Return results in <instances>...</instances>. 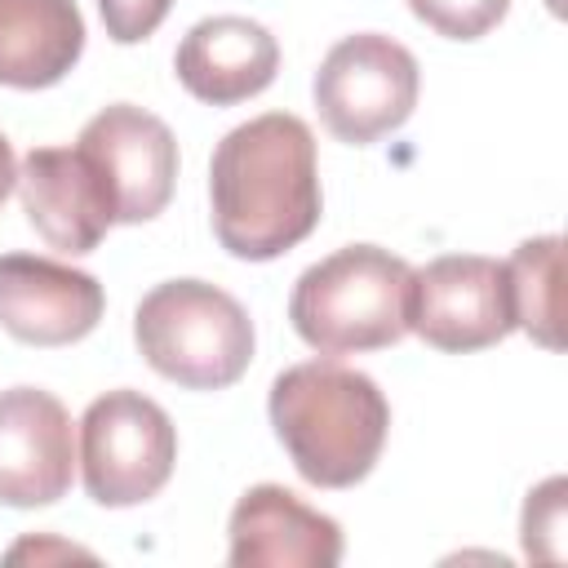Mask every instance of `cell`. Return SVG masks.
Returning <instances> with one entry per match:
<instances>
[{"label": "cell", "mask_w": 568, "mask_h": 568, "mask_svg": "<svg viewBox=\"0 0 568 568\" xmlns=\"http://www.w3.org/2000/svg\"><path fill=\"white\" fill-rule=\"evenodd\" d=\"M559 235H537L515 248L506 262L510 275V302H515V328H524L532 342L546 351L559 346V302H555V280H559Z\"/></svg>", "instance_id": "9a60e30c"}, {"label": "cell", "mask_w": 568, "mask_h": 568, "mask_svg": "<svg viewBox=\"0 0 568 568\" xmlns=\"http://www.w3.org/2000/svg\"><path fill=\"white\" fill-rule=\"evenodd\" d=\"M417 89V58L382 31H355L337 40L315 71L320 120L333 138L351 146H368L395 133L413 115Z\"/></svg>", "instance_id": "8992f818"}, {"label": "cell", "mask_w": 568, "mask_h": 568, "mask_svg": "<svg viewBox=\"0 0 568 568\" xmlns=\"http://www.w3.org/2000/svg\"><path fill=\"white\" fill-rule=\"evenodd\" d=\"M173 71L191 98L209 106H235L275 80L280 44L262 22L244 13H213L182 36Z\"/></svg>", "instance_id": "4fadbf2b"}, {"label": "cell", "mask_w": 568, "mask_h": 568, "mask_svg": "<svg viewBox=\"0 0 568 568\" xmlns=\"http://www.w3.org/2000/svg\"><path fill=\"white\" fill-rule=\"evenodd\" d=\"M75 146L98 169V178L111 195L115 222H129V226L151 222L173 200L178 138L160 115H151L133 102H111L80 129Z\"/></svg>", "instance_id": "ba28073f"}, {"label": "cell", "mask_w": 568, "mask_h": 568, "mask_svg": "<svg viewBox=\"0 0 568 568\" xmlns=\"http://www.w3.org/2000/svg\"><path fill=\"white\" fill-rule=\"evenodd\" d=\"M408 328L435 351H484L515 328L506 262L444 253L408 280Z\"/></svg>", "instance_id": "52a82bcc"}, {"label": "cell", "mask_w": 568, "mask_h": 568, "mask_svg": "<svg viewBox=\"0 0 568 568\" xmlns=\"http://www.w3.org/2000/svg\"><path fill=\"white\" fill-rule=\"evenodd\" d=\"M75 475V430L58 395L40 386L0 390V501L31 510L67 497Z\"/></svg>", "instance_id": "9c48e42d"}, {"label": "cell", "mask_w": 568, "mask_h": 568, "mask_svg": "<svg viewBox=\"0 0 568 568\" xmlns=\"http://www.w3.org/2000/svg\"><path fill=\"white\" fill-rule=\"evenodd\" d=\"M106 293L89 271L36 253H0V328L27 346H71L98 328Z\"/></svg>", "instance_id": "30bf717a"}, {"label": "cell", "mask_w": 568, "mask_h": 568, "mask_svg": "<svg viewBox=\"0 0 568 568\" xmlns=\"http://www.w3.org/2000/svg\"><path fill=\"white\" fill-rule=\"evenodd\" d=\"M564 479H546L537 493H528V506H524V550L537 555L541 537H559L564 528Z\"/></svg>", "instance_id": "ac0fdd59"}, {"label": "cell", "mask_w": 568, "mask_h": 568, "mask_svg": "<svg viewBox=\"0 0 568 568\" xmlns=\"http://www.w3.org/2000/svg\"><path fill=\"white\" fill-rule=\"evenodd\" d=\"M271 426L315 488L359 484L386 444L390 404L377 382L333 355L288 364L271 382Z\"/></svg>", "instance_id": "7a4b0ae2"}, {"label": "cell", "mask_w": 568, "mask_h": 568, "mask_svg": "<svg viewBox=\"0 0 568 568\" xmlns=\"http://www.w3.org/2000/svg\"><path fill=\"white\" fill-rule=\"evenodd\" d=\"M413 266L377 244H346L306 266L288 297L297 337L320 355L395 346L408 333Z\"/></svg>", "instance_id": "3957f363"}, {"label": "cell", "mask_w": 568, "mask_h": 568, "mask_svg": "<svg viewBox=\"0 0 568 568\" xmlns=\"http://www.w3.org/2000/svg\"><path fill=\"white\" fill-rule=\"evenodd\" d=\"M133 342L160 377L186 390H222L253 364L248 311L209 280L155 284L133 311Z\"/></svg>", "instance_id": "277c9868"}, {"label": "cell", "mask_w": 568, "mask_h": 568, "mask_svg": "<svg viewBox=\"0 0 568 568\" xmlns=\"http://www.w3.org/2000/svg\"><path fill=\"white\" fill-rule=\"evenodd\" d=\"M408 9L448 40H479L506 18L510 0H408Z\"/></svg>", "instance_id": "2e32d148"}, {"label": "cell", "mask_w": 568, "mask_h": 568, "mask_svg": "<svg viewBox=\"0 0 568 568\" xmlns=\"http://www.w3.org/2000/svg\"><path fill=\"white\" fill-rule=\"evenodd\" d=\"M235 568H333L342 559L337 519L306 506L284 484H253L226 524Z\"/></svg>", "instance_id": "7c38bea8"}, {"label": "cell", "mask_w": 568, "mask_h": 568, "mask_svg": "<svg viewBox=\"0 0 568 568\" xmlns=\"http://www.w3.org/2000/svg\"><path fill=\"white\" fill-rule=\"evenodd\" d=\"M18 186V160H13V146H9V138L0 133V204H4V195Z\"/></svg>", "instance_id": "d6986e66"}, {"label": "cell", "mask_w": 568, "mask_h": 568, "mask_svg": "<svg viewBox=\"0 0 568 568\" xmlns=\"http://www.w3.org/2000/svg\"><path fill=\"white\" fill-rule=\"evenodd\" d=\"M173 0H98L102 27L115 44H138L146 40L164 18H169Z\"/></svg>", "instance_id": "e0dca14e"}, {"label": "cell", "mask_w": 568, "mask_h": 568, "mask_svg": "<svg viewBox=\"0 0 568 568\" xmlns=\"http://www.w3.org/2000/svg\"><path fill=\"white\" fill-rule=\"evenodd\" d=\"M213 235L231 257L271 262L302 244L324 213L315 133L293 111L235 124L209 164Z\"/></svg>", "instance_id": "6da1fadb"}, {"label": "cell", "mask_w": 568, "mask_h": 568, "mask_svg": "<svg viewBox=\"0 0 568 568\" xmlns=\"http://www.w3.org/2000/svg\"><path fill=\"white\" fill-rule=\"evenodd\" d=\"M84 53L75 0H0V84L49 89Z\"/></svg>", "instance_id": "5bb4252c"}, {"label": "cell", "mask_w": 568, "mask_h": 568, "mask_svg": "<svg viewBox=\"0 0 568 568\" xmlns=\"http://www.w3.org/2000/svg\"><path fill=\"white\" fill-rule=\"evenodd\" d=\"M178 462V430L169 413L142 390H106L80 417V475L84 493L106 506L151 501Z\"/></svg>", "instance_id": "5b68a950"}, {"label": "cell", "mask_w": 568, "mask_h": 568, "mask_svg": "<svg viewBox=\"0 0 568 568\" xmlns=\"http://www.w3.org/2000/svg\"><path fill=\"white\" fill-rule=\"evenodd\" d=\"M18 195L27 222L62 253H93L115 226L111 195L80 146H31L18 164Z\"/></svg>", "instance_id": "8fae6325"}]
</instances>
